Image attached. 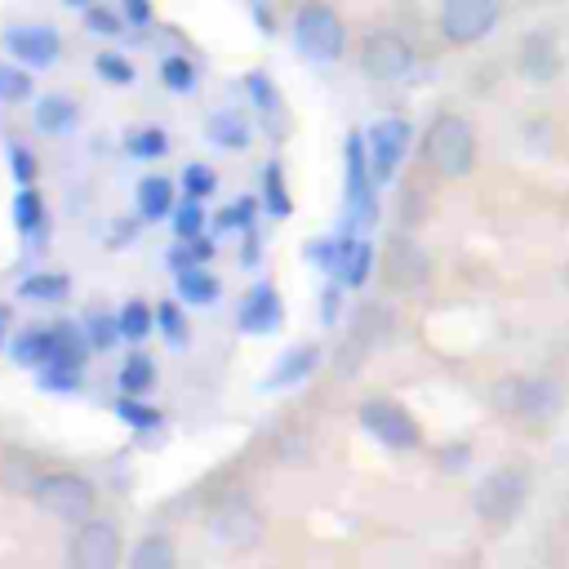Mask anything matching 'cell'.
Returning a JSON list of instances; mask_svg holds the SVG:
<instances>
[{
	"label": "cell",
	"instance_id": "obj_1",
	"mask_svg": "<svg viewBox=\"0 0 569 569\" xmlns=\"http://www.w3.org/2000/svg\"><path fill=\"white\" fill-rule=\"evenodd\" d=\"M493 409L502 418H516V422H547L560 413L565 405V391L556 378H538V373H507L493 382L489 391Z\"/></svg>",
	"mask_w": 569,
	"mask_h": 569
},
{
	"label": "cell",
	"instance_id": "obj_2",
	"mask_svg": "<svg viewBox=\"0 0 569 569\" xmlns=\"http://www.w3.org/2000/svg\"><path fill=\"white\" fill-rule=\"evenodd\" d=\"M422 160L440 178H462L476 164V129L458 111H440L422 133Z\"/></svg>",
	"mask_w": 569,
	"mask_h": 569
},
{
	"label": "cell",
	"instance_id": "obj_3",
	"mask_svg": "<svg viewBox=\"0 0 569 569\" xmlns=\"http://www.w3.org/2000/svg\"><path fill=\"white\" fill-rule=\"evenodd\" d=\"M525 498H529V471L516 467V462H502V467L480 476V485L471 493V507H476V516L485 525L502 529L525 511Z\"/></svg>",
	"mask_w": 569,
	"mask_h": 569
},
{
	"label": "cell",
	"instance_id": "obj_4",
	"mask_svg": "<svg viewBox=\"0 0 569 569\" xmlns=\"http://www.w3.org/2000/svg\"><path fill=\"white\" fill-rule=\"evenodd\" d=\"M293 44L311 62H338L347 49V27H342L338 9L325 0H307L293 18Z\"/></svg>",
	"mask_w": 569,
	"mask_h": 569
},
{
	"label": "cell",
	"instance_id": "obj_5",
	"mask_svg": "<svg viewBox=\"0 0 569 569\" xmlns=\"http://www.w3.org/2000/svg\"><path fill=\"white\" fill-rule=\"evenodd\" d=\"M342 173H347V182H342L347 218H351V227H369L378 218V196H373L378 178H373V164H369V138L360 129H351L347 142H342Z\"/></svg>",
	"mask_w": 569,
	"mask_h": 569
},
{
	"label": "cell",
	"instance_id": "obj_6",
	"mask_svg": "<svg viewBox=\"0 0 569 569\" xmlns=\"http://www.w3.org/2000/svg\"><path fill=\"white\" fill-rule=\"evenodd\" d=\"M31 498H36L40 511H49V516H58L67 525H80V520L93 516L98 489L84 476H76V471H49V476H40L31 485Z\"/></svg>",
	"mask_w": 569,
	"mask_h": 569
},
{
	"label": "cell",
	"instance_id": "obj_7",
	"mask_svg": "<svg viewBox=\"0 0 569 569\" xmlns=\"http://www.w3.org/2000/svg\"><path fill=\"white\" fill-rule=\"evenodd\" d=\"M360 427H365L378 445H387V449H396V453L422 445L418 418H413L400 400H391V396H369V400L360 405Z\"/></svg>",
	"mask_w": 569,
	"mask_h": 569
},
{
	"label": "cell",
	"instance_id": "obj_8",
	"mask_svg": "<svg viewBox=\"0 0 569 569\" xmlns=\"http://www.w3.org/2000/svg\"><path fill=\"white\" fill-rule=\"evenodd\" d=\"M360 71L369 80H405L413 71V44L391 27H373L360 40Z\"/></svg>",
	"mask_w": 569,
	"mask_h": 569
},
{
	"label": "cell",
	"instance_id": "obj_9",
	"mask_svg": "<svg viewBox=\"0 0 569 569\" xmlns=\"http://www.w3.org/2000/svg\"><path fill=\"white\" fill-rule=\"evenodd\" d=\"M498 0H440V36L449 44H476L498 27Z\"/></svg>",
	"mask_w": 569,
	"mask_h": 569
},
{
	"label": "cell",
	"instance_id": "obj_10",
	"mask_svg": "<svg viewBox=\"0 0 569 569\" xmlns=\"http://www.w3.org/2000/svg\"><path fill=\"white\" fill-rule=\"evenodd\" d=\"M365 138H369V164H373V178H378V182H391L396 169H400V160L409 156V142H413L409 120H405V116H382V120L369 124Z\"/></svg>",
	"mask_w": 569,
	"mask_h": 569
},
{
	"label": "cell",
	"instance_id": "obj_11",
	"mask_svg": "<svg viewBox=\"0 0 569 569\" xmlns=\"http://www.w3.org/2000/svg\"><path fill=\"white\" fill-rule=\"evenodd\" d=\"M516 71H520L529 84H551V80L565 71V53H560L556 31L533 27L529 36H520V44H516Z\"/></svg>",
	"mask_w": 569,
	"mask_h": 569
},
{
	"label": "cell",
	"instance_id": "obj_12",
	"mask_svg": "<svg viewBox=\"0 0 569 569\" xmlns=\"http://www.w3.org/2000/svg\"><path fill=\"white\" fill-rule=\"evenodd\" d=\"M76 569H116L120 565V533L107 520H80L71 547H67Z\"/></svg>",
	"mask_w": 569,
	"mask_h": 569
},
{
	"label": "cell",
	"instance_id": "obj_13",
	"mask_svg": "<svg viewBox=\"0 0 569 569\" xmlns=\"http://www.w3.org/2000/svg\"><path fill=\"white\" fill-rule=\"evenodd\" d=\"M209 529L218 542L227 547H253L262 538V516L244 493H231L227 502H218V511L209 516Z\"/></svg>",
	"mask_w": 569,
	"mask_h": 569
},
{
	"label": "cell",
	"instance_id": "obj_14",
	"mask_svg": "<svg viewBox=\"0 0 569 569\" xmlns=\"http://www.w3.org/2000/svg\"><path fill=\"white\" fill-rule=\"evenodd\" d=\"M387 333H391V316L382 311V307H360V316H356V329H351V338L342 342V373H351V369H360V360L378 347V342H387Z\"/></svg>",
	"mask_w": 569,
	"mask_h": 569
},
{
	"label": "cell",
	"instance_id": "obj_15",
	"mask_svg": "<svg viewBox=\"0 0 569 569\" xmlns=\"http://www.w3.org/2000/svg\"><path fill=\"white\" fill-rule=\"evenodd\" d=\"M427 276H431L427 253L413 240H391V249H387V284L400 289V293H418L427 284Z\"/></svg>",
	"mask_w": 569,
	"mask_h": 569
},
{
	"label": "cell",
	"instance_id": "obj_16",
	"mask_svg": "<svg viewBox=\"0 0 569 569\" xmlns=\"http://www.w3.org/2000/svg\"><path fill=\"white\" fill-rule=\"evenodd\" d=\"M4 44L22 67H49L62 49L53 27H13V31H4Z\"/></svg>",
	"mask_w": 569,
	"mask_h": 569
},
{
	"label": "cell",
	"instance_id": "obj_17",
	"mask_svg": "<svg viewBox=\"0 0 569 569\" xmlns=\"http://www.w3.org/2000/svg\"><path fill=\"white\" fill-rule=\"evenodd\" d=\"M280 320H284V302H280L276 284L271 280H258L244 293V302H240V329L244 333H271Z\"/></svg>",
	"mask_w": 569,
	"mask_h": 569
},
{
	"label": "cell",
	"instance_id": "obj_18",
	"mask_svg": "<svg viewBox=\"0 0 569 569\" xmlns=\"http://www.w3.org/2000/svg\"><path fill=\"white\" fill-rule=\"evenodd\" d=\"M320 365V351L311 347V342H302V347H293V351H284L280 360H276V369L267 373V391H276V387H293V382H302L311 369Z\"/></svg>",
	"mask_w": 569,
	"mask_h": 569
},
{
	"label": "cell",
	"instance_id": "obj_19",
	"mask_svg": "<svg viewBox=\"0 0 569 569\" xmlns=\"http://www.w3.org/2000/svg\"><path fill=\"white\" fill-rule=\"evenodd\" d=\"M369 271H373V244L360 240V236H347V244H342V262H338L333 280H342V289H360V284L369 280Z\"/></svg>",
	"mask_w": 569,
	"mask_h": 569
},
{
	"label": "cell",
	"instance_id": "obj_20",
	"mask_svg": "<svg viewBox=\"0 0 569 569\" xmlns=\"http://www.w3.org/2000/svg\"><path fill=\"white\" fill-rule=\"evenodd\" d=\"M76 120H80V111H76L71 98H62V93L36 98V129H40V133H67Z\"/></svg>",
	"mask_w": 569,
	"mask_h": 569
},
{
	"label": "cell",
	"instance_id": "obj_21",
	"mask_svg": "<svg viewBox=\"0 0 569 569\" xmlns=\"http://www.w3.org/2000/svg\"><path fill=\"white\" fill-rule=\"evenodd\" d=\"M138 213H142L147 222H160L164 213H173V182L160 178V173L142 178V182H138Z\"/></svg>",
	"mask_w": 569,
	"mask_h": 569
},
{
	"label": "cell",
	"instance_id": "obj_22",
	"mask_svg": "<svg viewBox=\"0 0 569 569\" xmlns=\"http://www.w3.org/2000/svg\"><path fill=\"white\" fill-rule=\"evenodd\" d=\"M89 333H80L76 325H53V356L49 365H71V369H84L89 360Z\"/></svg>",
	"mask_w": 569,
	"mask_h": 569
},
{
	"label": "cell",
	"instance_id": "obj_23",
	"mask_svg": "<svg viewBox=\"0 0 569 569\" xmlns=\"http://www.w3.org/2000/svg\"><path fill=\"white\" fill-rule=\"evenodd\" d=\"M49 356H53V325L49 329H22L13 338V360L22 369H40V365H49Z\"/></svg>",
	"mask_w": 569,
	"mask_h": 569
},
{
	"label": "cell",
	"instance_id": "obj_24",
	"mask_svg": "<svg viewBox=\"0 0 569 569\" xmlns=\"http://www.w3.org/2000/svg\"><path fill=\"white\" fill-rule=\"evenodd\" d=\"M173 560H178V551H173V542L164 533H147L129 556L133 569H173Z\"/></svg>",
	"mask_w": 569,
	"mask_h": 569
},
{
	"label": "cell",
	"instance_id": "obj_25",
	"mask_svg": "<svg viewBox=\"0 0 569 569\" xmlns=\"http://www.w3.org/2000/svg\"><path fill=\"white\" fill-rule=\"evenodd\" d=\"M262 204H267L271 218H289L293 213V200H289V187H284V169L276 160L262 169Z\"/></svg>",
	"mask_w": 569,
	"mask_h": 569
},
{
	"label": "cell",
	"instance_id": "obj_26",
	"mask_svg": "<svg viewBox=\"0 0 569 569\" xmlns=\"http://www.w3.org/2000/svg\"><path fill=\"white\" fill-rule=\"evenodd\" d=\"M67 276L62 271H36V276H27L22 284H18V293L22 298H31V302H62L67 298Z\"/></svg>",
	"mask_w": 569,
	"mask_h": 569
},
{
	"label": "cell",
	"instance_id": "obj_27",
	"mask_svg": "<svg viewBox=\"0 0 569 569\" xmlns=\"http://www.w3.org/2000/svg\"><path fill=\"white\" fill-rule=\"evenodd\" d=\"M244 89H249V98H253L262 124L276 129V116H280V93H276V84H271L262 71H249V76H244Z\"/></svg>",
	"mask_w": 569,
	"mask_h": 569
},
{
	"label": "cell",
	"instance_id": "obj_28",
	"mask_svg": "<svg viewBox=\"0 0 569 569\" xmlns=\"http://www.w3.org/2000/svg\"><path fill=\"white\" fill-rule=\"evenodd\" d=\"M178 293H182L187 302L204 307V302L218 298V280H213L204 267H182V271H178Z\"/></svg>",
	"mask_w": 569,
	"mask_h": 569
},
{
	"label": "cell",
	"instance_id": "obj_29",
	"mask_svg": "<svg viewBox=\"0 0 569 569\" xmlns=\"http://www.w3.org/2000/svg\"><path fill=\"white\" fill-rule=\"evenodd\" d=\"M116 418L124 422V427H133V431H156L164 418H160V409H151V405H142V396H120L116 400Z\"/></svg>",
	"mask_w": 569,
	"mask_h": 569
},
{
	"label": "cell",
	"instance_id": "obj_30",
	"mask_svg": "<svg viewBox=\"0 0 569 569\" xmlns=\"http://www.w3.org/2000/svg\"><path fill=\"white\" fill-rule=\"evenodd\" d=\"M151 382H156V365H151V356L133 351V356L120 365V391L142 396V391H151Z\"/></svg>",
	"mask_w": 569,
	"mask_h": 569
},
{
	"label": "cell",
	"instance_id": "obj_31",
	"mask_svg": "<svg viewBox=\"0 0 569 569\" xmlns=\"http://www.w3.org/2000/svg\"><path fill=\"white\" fill-rule=\"evenodd\" d=\"M40 222H44V200H40L36 187H22V191L13 196V227H18L22 236H31Z\"/></svg>",
	"mask_w": 569,
	"mask_h": 569
},
{
	"label": "cell",
	"instance_id": "obj_32",
	"mask_svg": "<svg viewBox=\"0 0 569 569\" xmlns=\"http://www.w3.org/2000/svg\"><path fill=\"white\" fill-rule=\"evenodd\" d=\"M151 329H156V311H151L147 302H124V307H120V333H124L129 342H142Z\"/></svg>",
	"mask_w": 569,
	"mask_h": 569
},
{
	"label": "cell",
	"instance_id": "obj_33",
	"mask_svg": "<svg viewBox=\"0 0 569 569\" xmlns=\"http://www.w3.org/2000/svg\"><path fill=\"white\" fill-rule=\"evenodd\" d=\"M160 80H164L173 93H191V89H196V67H191V58L169 53V58L160 62Z\"/></svg>",
	"mask_w": 569,
	"mask_h": 569
},
{
	"label": "cell",
	"instance_id": "obj_34",
	"mask_svg": "<svg viewBox=\"0 0 569 569\" xmlns=\"http://www.w3.org/2000/svg\"><path fill=\"white\" fill-rule=\"evenodd\" d=\"M36 373H40V387L53 391V396H71V391H80V369H71V365H40Z\"/></svg>",
	"mask_w": 569,
	"mask_h": 569
},
{
	"label": "cell",
	"instance_id": "obj_35",
	"mask_svg": "<svg viewBox=\"0 0 569 569\" xmlns=\"http://www.w3.org/2000/svg\"><path fill=\"white\" fill-rule=\"evenodd\" d=\"M342 244H347V236H325V240H311L307 244V262H316L320 271H338V262H342Z\"/></svg>",
	"mask_w": 569,
	"mask_h": 569
},
{
	"label": "cell",
	"instance_id": "obj_36",
	"mask_svg": "<svg viewBox=\"0 0 569 569\" xmlns=\"http://www.w3.org/2000/svg\"><path fill=\"white\" fill-rule=\"evenodd\" d=\"M164 151H169L164 129H133V133H129V156H138V160H156V156H164Z\"/></svg>",
	"mask_w": 569,
	"mask_h": 569
},
{
	"label": "cell",
	"instance_id": "obj_37",
	"mask_svg": "<svg viewBox=\"0 0 569 569\" xmlns=\"http://www.w3.org/2000/svg\"><path fill=\"white\" fill-rule=\"evenodd\" d=\"M31 98V76L22 67L0 62V102H27Z\"/></svg>",
	"mask_w": 569,
	"mask_h": 569
},
{
	"label": "cell",
	"instance_id": "obj_38",
	"mask_svg": "<svg viewBox=\"0 0 569 569\" xmlns=\"http://www.w3.org/2000/svg\"><path fill=\"white\" fill-rule=\"evenodd\" d=\"M209 138L236 151V147H244V138H249V133H244V124H240V120H236L231 111H218V116L209 120Z\"/></svg>",
	"mask_w": 569,
	"mask_h": 569
},
{
	"label": "cell",
	"instance_id": "obj_39",
	"mask_svg": "<svg viewBox=\"0 0 569 569\" xmlns=\"http://www.w3.org/2000/svg\"><path fill=\"white\" fill-rule=\"evenodd\" d=\"M173 231H178V240H191V236L204 231V209H200L196 196H187V200L178 204V213H173Z\"/></svg>",
	"mask_w": 569,
	"mask_h": 569
},
{
	"label": "cell",
	"instance_id": "obj_40",
	"mask_svg": "<svg viewBox=\"0 0 569 569\" xmlns=\"http://www.w3.org/2000/svg\"><path fill=\"white\" fill-rule=\"evenodd\" d=\"M253 213H258V204L253 200H236V204H227L222 213H218V231H253Z\"/></svg>",
	"mask_w": 569,
	"mask_h": 569
},
{
	"label": "cell",
	"instance_id": "obj_41",
	"mask_svg": "<svg viewBox=\"0 0 569 569\" xmlns=\"http://www.w3.org/2000/svg\"><path fill=\"white\" fill-rule=\"evenodd\" d=\"M209 258H213V240L191 236L182 249H173V253H169V267H173V271H182V267H196V262H209Z\"/></svg>",
	"mask_w": 569,
	"mask_h": 569
},
{
	"label": "cell",
	"instance_id": "obj_42",
	"mask_svg": "<svg viewBox=\"0 0 569 569\" xmlns=\"http://www.w3.org/2000/svg\"><path fill=\"white\" fill-rule=\"evenodd\" d=\"M93 71H98L107 84H129V80H133L129 58H120V53H98V58H93Z\"/></svg>",
	"mask_w": 569,
	"mask_h": 569
},
{
	"label": "cell",
	"instance_id": "obj_43",
	"mask_svg": "<svg viewBox=\"0 0 569 569\" xmlns=\"http://www.w3.org/2000/svg\"><path fill=\"white\" fill-rule=\"evenodd\" d=\"M84 27L98 31V36H120L124 13H111V9H102V4H89V9H84Z\"/></svg>",
	"mask_w": 569,
	"mask_h": 569
},
{
	"label": "cell",
	"instance_id": "obj_44",
	"mask_svg": "<svg viewBox=\"0 0 569 569\" xmlns=\"http://www.w3.org/2000/svg\"><path fill=\"white\" fill-rule=\"evenodd\" d=\"M182 187H187V196L204 200V196H213L218 178H213V169H204V164H187V169H182Z\"/></svg>",
	"mask_w": 569,
	"mask_h": 569
},
{
	"label": "cell",
	"instance_id": "obj_45",
	"mask_svg": "<svg viewBox=\"0 0 569 569\" xmlns=\"http://www.w3.org/2000/svg\"><path fill=\"white\" fill-rule=\"evenodd\" d=\"M84 333H89L93 347H111L116 338H124L120 333V316H89V329Z\"/></svg>",
	"mask_w": 569,
	"mask_h": 569
},
{
	"label": "cell",
	"instance_id": "obj_46",
	"mask_svg": "<svg viewBox=\"0 0 569 569\" xmlns=\"http://www.w3.org/2000/svg\"><path fill=\"white\" fill-rule=\"evenodd\" d=\"M156 325L164 329V338H169V342H182V338H187V325H182L178 302H160V307H156Z\"/></svg>",
	"mask_w": 569,
	"mask_h": 569
},
{
	"label": "cell",
	"instance_id": "obj_47",
	"mask_svg": "<svg viewBox=\"0 0 569 569\" xmlns=\"http://www.w3.org/2000/svg\"><path fill=\"white\" fill-rule=\"evenodd\" d=\"M436 462H440V471H467V462H471V445H467V440L440 445V449H436Z\"/></svg>",
	"mask_w": 569,
	"mask_h": 569
},
{
	"label": "cell",
	"instance_id": "obj_48",
	"mask_svg": "<svg viewBox=\"0 0 569 569\" xmlns=\"http://www.w3.org/2000/svg\"><path fill=\"white\" fill-rule=\"evenodd\" d=\"M9 169H13V178H18V187H31L36 182V160H31V151L27 147H9Z\"/></svg>",
	"mask_w": 569,
	"mask_h": 569
},
{
	"label": "cell",
	"instance_id": "obj_49",
	"mask_svg": "<svg viewBox=\"0 0 569 569\" xmlns=\"http://www.w3.org/2000/svg\"><path fill=\"white\" fill-rule=\"evenodd\" d=\"M120 13H124V22H133V27H147L151 22V0H120Z\"/></svg>",
	"mask_w": 569,
	"mask_h": 569
},
{
	"label": "cell",
	"instance_id": "obj_50",
	"mask_svg": "<svg viewBox=\"0 0 569 569\" xmlns=\"http://www.w3.org/2000/svg\"><path fill=\"white\" fill-rule=\"evenodd\" d=\"M338 289H342V280L325 284V293H320V320H325V325H333V320H338V298H342Z\"/></svg>",
	"mask_w": 569,
	"mask_h": 569
},
{
	"label": "cell",
	"instance_id": "obj_51",
	"mask_svg": "<svg viewBox=\"0 0 569 569\" xmlns=\"http://www.w3.org/2000/svg\"><path fill=\"white\" fill-rule=\"evenodd\" d=\"M9 320H13V311H9V307H0V342H4V333H9Z\"/></svg>",
	"mask_w": 569,
	"mask_h": 569
},
{
	"label": "cell",
	"instance_id": "obj_52",
	"mask_svg": "<svg viewBox=\"0 0 569 569\" xmlns=\"http://www.w3.org/2000/svg\"><path fill=\"white\" fill-rule=\"evenodd\" d=\"M67 4H76V9H89V4H93V0H67Z\"/></svg>",
	"mask_w": 569,
	"mask_h": 569
},
{
	"label": "cell",
	"instance_id": "obj_53",
	"mask_svg": "<svg viewBox=\"0 0 569 569\" xmlns=\"http://www.w3.org/2000/svg\"><path fill=\"white\" fill-rule=\"evenodd\" d=\"M529 4H551V0H529Z\"/></svg>",
	"mask_w": 569,
	"mask_h": 569
}]
</instances>
